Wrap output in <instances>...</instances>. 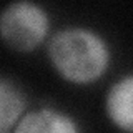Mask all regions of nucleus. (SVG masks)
<instances>
[{
    "label": "nucleus",
    "instance_id": "f257e3e1",
    "mask_svg": "<svg viewBox=\"0 0 133 133\" xmlns=\"http://www.w3.org/2000/svg\"><path fill=\"white\" fill-rule=\"evenodd\" d=\"M47 52L57 72L77 85H88L102 78L111 58L107 40L87 27L57 30L48 40Z\"/></svg>",
    "mask_w": 133,
    "mask_h": 133
},
{
    "label": "nucleus",
    "instance_id": "f03ea898",
    "mask_svg": "<svg viewBox=\"0 0 133 133\" xmlns=\"http://www.w3.org/2000/svg\"><path fill=\"white\" fill-rule=\"evenodd\" d=\"M50 17L42 5L18 0L0 12V38L15 52H30L47 38Z\"/></svg>",
    "mask_w": 133,
    "mask_h": 133
},
{
    "label": "nucleus",
    "instance_id": "7ed1b4c3",
    "mask_svg": "<svg viewBox=\"0 0 133 133\" xmlns=\"http://www.w3.org/2000/svg\"><path fill=\"white\" fill-rule=\"evenodd\" d=\"M12 133H80V128L75 118L65 111L37 108L23 113Z\"/></svg>",
    "mask_w": 133,
    "mask_h": 133
},
{
    "label": "nucleus",
    "instance_id": "20e7f679",
    "mask_svg": "<svg viewBox=\"0 0 133 133\" xmlns=\"http://www.w3.org/2000/svg\"><path fill=\"white\" fill-rule=\"evenodd\" d=\"M105 108L110 122L116 128L133 133V73L125 75L110 87Z\"/></svg>",
    "mask_w": 133,
    "mask_h": 133
},
{
    "label": "nucleus",
    "instance_id": "39448f33",
    "mask_svg": "<svg viewBox=\"0 0 133 133\" xmlns=\"http://www.w3.org/2000/svg\"><path fill=\"white\" fill-rule=\"evenodd\" d=\"M23 113V93L12 82L0 78V133H12Z\"/></svg>",
    "mask_w": 133,
    "mask_h": 133
}]
</instances>
